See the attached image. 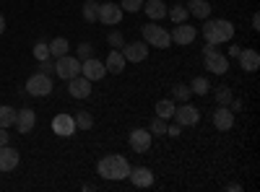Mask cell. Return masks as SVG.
Masks as SVG:
<instances>
[{"instance_id":"6da1fadb","label":"cell","mask_w":260,"mask_h":192,"mask_svg":"<svg viewBox=\"0 0 260 192\" xmlns=\"http://www.w3.org/2000/svg\"><path fill=\"white\" fill-rule=\"evenodd\" d=\"M96 172H99V177L110 179V182H115V179H127V174H130V164H127V159H125V156L110 153V156L99 159Z\"/></svg>"},{"instance_id":"7a4b0ae2","label":"cell","mask_w":260,"mask_h":192,"mask_svg":"<svg viewBox=\"0 0 260 192\" xmlns=\"http://www.w3.org/2000/svg\"><path fill=\"white\" fill-rule=\"evenodd\" d=\"M234 36V26L232 21H224V18H206L203 24V39L208 45H224Z\"/></svg>"},{"instance_id":"3957f363","label":"cell","mask_w":260,"mask_h":192,"mask_svg":"<svg viewBox=\"0 0 260 192\" xmlns=\"http://www.w3.org/2000/svg\"><path fill=\"white\" fill-rule=\"evenodd\" d=\"M143 42L148 47H156V50H167L172 45V36L167 29L156 26V24H146L143 26Z\"/></svg>"},{"instance_id":"277c9868","label":"cell","mask_w":260,"mask_h":192,"mask_svg":"<svg viewBox=\"0 0 260 192\" xmlns=\"http://www.w3.org/2000/svg\"><path fill=\"white\" fill-rule=\"evenodd\" d=\"M55 73H57V78H62V81H71V78L81 75V60L73 57V55L57 57V60H55Z\"/></svg>"},{"instance_id":"5b68a950","label":"cell","mask_w":260,"mask_h":192,"mask_svg":"<svg viewBox=\"0 0 260 192\" xmlns=\"http://www.w3.org/2000/svg\"><path fill=\"white\" fill-rule=\"evenodd\" d=\"M172 117H175V122H177L180 127H192V125H198L201 112H198V106L182 101V106H175V114H172Z\"/></svg>"},{"instance_id":"8992f818","label":"cell","mask_w":260,"mask_h":192,"mask_svg":"<svg viewBox=\"0 0 260 192\" xmlns=\"http://www.w3.org/2000/svg\"><path fill=\"white\" fill-rule=\"evenodd\" d=\"M50 91H52V75L37 73L26 81V94H31V96H47Z\"/></svg>"},{"instance_id":"52a82bcc","label":"cell","mask_w":260,"mask_h":192,"mask_svg":"<svg viewBox=\"0 0 260 192\" xmlns=\"http://www.w3.org/2000/svg\"><path fill=\"white\" fill-rule=\"evenodd\" d=\"M122 16H125V11H122L117 3H102V6H99V18H96V21H102L104 26H117L120 21H122Z\"/></svg>"},{"instance_id":"ba28073f","label":"cell","mask_w":260,"mask_h":192,"mask_svg":"<svg viewBox=\"0 0 260 192\" xmlns=\"http://www.w3.org/2000/svg\"><path fill=\"white\" fill-rule=\"evenodd\" d=\"M151 135L148 130H143V127H136V130H130V138H127V143H130V148H133L136 153H146L148 148H151Z\"/></svg>"},{"instance_id":"9c48e42d","label":"cell","mask_w":260,"mask_h":192,"mask_svg":"<svg viewBox=\"0 0 260 192\" xmlns=\"http://www.w3.org/2000/svg\"><path fill=\"white\" fill-rule=\"evenodd\" d=\"M81 75L83 78H89V81H102L107 75V68H104V62L89 57V60H83L81 62Z\"/></svg>"},{"instance_id":"30bf717a","label":"cell","mask_w":260,"mask_h":192,"mask_svg":"<svg viewBox=\"0 0 260 192\" xmlns=\"http://www.w3.org/2000/svg\"><path fill=\"white\" fill-rule=\"evenodd\" d=\"M122 57L127 62H143L148 57V45L146 42H133V45H122Z\"/></svg>"},{"instance_id":"8fae6325","label":"cell","mask_w":260,"mask_h":192,"mask_svg":"<svg viewBox=\"0 0 260 192\" xmlns=\"http://www.w3.org/2000/svg\"><path fill=\"white\" fill-rule=\"evenodd\" d=\"M177 29H172V42L175 45H192L195 36H198V29H192L190 24H175Z\"/></svg>"},{"instance_id":"7c38bea8","label":"cell","mask_w":260,"mask_h":192,"mask_svg":"<svg viewBox=\"0 0 260 192\" xmlns=\"http://www.w3.org/2000/svg\"><path fill=\"white\" fill-rule=\"evenodd\" d=\"M52 130H55L60 138H71V135L76 133V120H73V114H57V117L52 120Z\"/></svg>"},{"instance_id":"4fadbf2b","label":"cell","mask_w":260,"mask_h":192,"mask_svg":"<svg viewBox=\"0 0 260 192\" xmlns=\"http://www.w3.org/2000/svg\"><path fill=\"white\" fill-rule=\"evenodd\" d=\"M18 161H21V156H18L16 148H11V143L0 145V172H13L18 166Z\"/></svg>"},{"instance_id":"5bb4252c","label":"cell","mask_w":260,"mask_h":192,"mask_svg":"<svg viewBox=\"0 0 260 192\" xmlns=\"http://www.w3.org/2000/svg\"><path fill=\"white\" fill-rule=\"evenodd\" d=\"M68 94H71L73 99H86V96L91 94V81L83 78V75L71 78V81H68Z\"/></svg>"},{"instance_id":"9a60e30c","label":"cell","mask_w":260,"mask_h":192,"mask_svg":"<svg viewBox=\"0 0 260 192\" xmlns=\"http://www.w3.org/2000/svg\"><path fill=\"white\" fill-rule=\"evenodd\" d=\"M206 68H208L211 73H216V75H224V73L229 70V57L213 50L211 55H206Z\"/></svg>"},{"instance_id":"2e32d148","label":"cell","mask_w":260,"mask_h":192,"mask_svg":"<svg viewBox=\"0 0 260 192\" xmlns=\"http://www.w3.org/2000/svg\"><path fill=\"white\" fill-rule=\"evenodd\" d=\"M213 125H216V130H221V133L232 130V127H234V112L229 109V106L219 104V109L213 112Z\"/></svg>"},{"instance_id":"e0dca14e","label":"cell","mask_w":260,"mask_h":192,"mask_svg":"<svg viewBox=\"0 0 260 192\" xmlns=\"http://www.w3.org/2000/svg\"><path fill=\"white\" fill-rule=\"evenodd\" d=\"M127 179L133 182L136 187H151L154 184V172H151L148 166H136V169H130Z\"/></svg>"},{"instance_id":"ac0fdd59","label":"cell","mask_w":260,"mask_h":192,"mask_svg":"<svg viewBox=\"0 0 260 192\" xmlns=\"http://www.w3.org/2000/svg\"><path fill=\"white\" fill-rule=\"evenodd\" d=\"M16 130L18 133H31L34 130V125H37V114H34V109H21V112H16Z\"/></svg>"},{"instance_id":"d6986e66","label":"cell","mask_w":260,"mask_h":192,"mask_svg":"<svg viewBox=\"0 0 260 192\" xmlns=\"http://www.w3.org/2000/svg\"><path fill=\"white\" fill-rule=\"evenodd\" d=\"M237 60H240V68H242L245 73H255V70L260 68V55H257V50H242Z\"/></svg>"},{"instance_id":"ffe728a7","label":"cell","mask_w":260,"mask_h":192,"mask_svg":"<svg viewBox=\"0 0 260 192\" xmlns=\"http://www.w3.org/2000/svg\"><path fill=\"white\" fill-rule=\"evenodd\" d=\"M125 57H122V52L120 50H110V55H107V60H104V68H107V73H115V75H120L122 70H125Z\"/></svg>"},{"instance_id":"44dd1931","label":"cell","mask_w":260,"mask_h":192,"mask_svg":"<svg viewBox=\"0 0 260 192\" xmlns=\"http://www.w3.org/2000/svg\"><path fill=\"white\" fill-rule=\"evenodd\" d=\"M185 8H187V13H190V16L201 18V21H206V18L211 16V3H208V0H190V3H187Z\"/></svg>"},{"instance_id":"7402d4cb","label":"cell","mask_w":260,"mask_h":192,"mask_svg":"<svg viewBox=\"0 0 260 192\" xmlns=\"http://www.w3.org/2000/svg\"><path fill=\"white\" fill-rule=\"evenodd\" d=\"M143 11L151 21H159L167 16V6H164V0H146L143 3Z\"/></svg>"},{"instance_id":"603a6c76","label":"cell","mask_w":260,"mask_h":192,"mask_svg":"<svg viewBox=\"0 0 260 192\" xmlns=\"http://www.w3.org/2000/svg\"><path fill=\"white\" fill-rule=\"evenodd\" d=\"M47 47H50V57H62V55H68V50H71V45H68V39L65 36H57V39H52V42H47Z\"/></svg>"},{"instance_id":"cb8c5ba5","label":"cell","mask_w":260,"mask_h":192,"mask_svg":"<svg viewBox=\"0 0 260 192\" xmlns=\"http://www.w3.org/2000/svg\"><path fill=\"white\" fill-rule=\"evenodd\" d=\"M172 114H175V101H172V99H159L156 101V117L172 120Z\"/></svg>"},{"instance_id":"d4e9b609","label":"cell","mask_w":260,"mask_h":192,"mask_svg":"<svg viewBox=\"0 0 260 192\" xmlns=\"http://www.w3.org/2000/svg\"><path fill=\"white\" fill-rule=\"evenodd\" d=\"M13 122H16V109H13V106L0 104V127H6V130H8Z\"/></svg>"},{"instance_id":"484cf974","label":"cell","mask_w":260,"mask_h":192,"mask_svg":"<svg viewBox=\"0 0 260 192\" xmlns=\"http://www.w3.org/2000/svg\"><path fill=\"white\" fill-rule=\"evenodd\" d=\"M83 18L89 21V24H94V21L99 18V3L96 0H86L83 3Z\"/></svg>"},{"instance_id":"4316f807","label":"cell","mask_w":260,"mask_h":192,"mask_svg":"<svg viewBox=\"0 0 260 192\" xmlns=\"http://www.w3.org/2000/svg\"><path fill=\"white\" fill-rule=\"evenodd\" d=\"M167 16L172 18V21H175V24H185V21H187V8L180 3V6H172V11H167Z\"/></svg>"},{"instance_id":"83f0119b","label":"cell","mask_w":260,"mask_h":192,"mask_svg":"<svg viewBox=\"0 0 260 192\" xmlns=\"http://www.w3.org/2000/svg\"><path fill=\"white\" fill-rule=\"evenodd\" d=\"M73 120H76L78 130H91V127H94V117L89 112H78V114H73Z\"/></svg>"},{"instance_id":"f1b7e54d","label":"cell","mask_w":260,"mask_h":192,"mask_svg":"<svg viewBox=\"0 0 260 192\" xmlns=\"http://www.w3.org/2000/svg\"><path fill=\"white\" fill-rule=\"evenodd\" d=\"M208 89H211V83H208V78H203V75H198V78H192V83H190V91L192 94H208Z\"/></svg>"},{"instance_id":"f546056e","label":"cell","mask_w":260,"mask_h":192,"mask_svg":"<svg viewBox=\"0 0 260 192\" xmlns=\"http://www.w3.org/2000/svg\"><path fill=\"white\" fill-rule=\"evenodd\" d=\"M190 86H185V83H177L175 89H172V101H187L190 99Z\"/></svg>"},{"instance_id":"4dcf8cb0","label":"cell","mask_w":260,"mask_h":192,"mask_svg":"<svg viewBox=\"0 0 260 192\" xmlns=\"http://www.w3.org/2000/svg\"><path fill=\"white\" fill-rule=\"evenodd\" d=\"M167 120H161V117H156L154 122H151V127H148V133L151 135H167Z\"/></svg>"},{"instance_id":"1f68e13d","label":"cell","mask_w":260,"mask_h":192,"mask_svg":"<svg viewBox=\"0 0 260 192\" xmlns=\"http://www.w3.org/2000/svg\"><path fill=\"white\" fill-rule=\"evenodd\" d=\"M34 57L42 62V60H50V47H47V42H37L34 45Z\"/></svg>"},{"instance_id":"d6a6232c","label":"cell","mask_w":260,"mask_h":192,"mask_svg":"<svg viewBox=\"0 0 260 192\" xmlns=\"http://www.w3.org/2000/svg\"><path fill=\"white\" fill-rule=\"evenodd\" d=\"M120 8H122L125 13H138V11L143 8V0H122Z\"/></svg>"},{"instance_id":"836d02e7","label":"cell","mask_w":260,"mask_h":192,"mask_svg":"<svg viewBox=\"0 0 260 192\" xmlns=\"http://www.w3.org/2000/svg\"><path fill=\"white\" fill-rule=\"evenodd\" d=\"M216 101H219L221 106H229V101H232V91H229L226 86H221V89H216Z\"/></svg>"},{"instance_id":"e575fe53","label":"cell","mask_w":260,"mask_h":192,"mask_svg":"<svg viewBox=\"0 0 260 192\" xmlns=\"http://www.w3.org/2000/svg\"><path fill=\"white\" fill-rule=\"evenodd\" d=\"M89 57H91V45H89V42H83V45H78V60L83 62Z\"/></svg>"},{"instance_id":"d590c367","label":"cell","mask_w":260,"mask_h":192,"mask_svg":"<svg viewBox=\"0 0 260 192\" xmlns=\"http://www.w3.org/2000/svg\"><path fill=\"white\" fill-rule=\"evenodd\" d=\"M110 45H112L115 50H117V47H122V45H125V39H122V34L112 31V34H110Z\"/></svg>"},{"instance_id":"8d00e7d4","label":"cell","mask_w":260,"mask_h":192,"mask_svg":"<svg viewBox=\"0 0 260 192\" xmlns=\"http://www.w3.org/2000/svg\"><path fill=\"white\" fill-rule=\"evenodd\" d=\"M42 73H45V75H52V73H55V62H52V57H50V60H42Z\"/></svg>"},{"instance_id":"74e56055","label":"cell","mask_w":260,"mask_h":192,"mask_svg":"<svg viewBox=\"0 0 260 192\" xmlns=\"http://www.w3.org/2000/svg\"><path fill=\"white\" fill-rule=\"evenodd\" d=\"M11 143V133H6V127H0V145H8Z\"/></svg>"},{"instance_id":"f35d334b","label":"cell","mask_w":260,"mask_h":192,"mask_svg":"<svg viewBox=\"0 0 260 192\" xmlns=\"http://www.w3.org/2000/svg\"><path fill=\"white\" fill-rule=\"evenodd\" d=\"M182 133V127L180 125H172V127H167V135H172V138H177Z\"/></svg>"},{"instance_id":"ab89813d","label":"cell","mask_w":260,"mask_h":192,"mask_svg":"<svg viewBox=\"0 0 260 192\" xmlns=\"http://www.w3.org/2000/svg\"><path fill=\"white\" fill-rule=\"evenodd\" d=\"M240 52H242V47H232L229 50V57H240Z\"/></svg>"},{"instance_id":"60d3db41","label":"cell","mask_w":260,"mask_h":192,"mask_svg":"<svg viewBox=\"0 0 260 192\" xmlns=\"http://www.w3.org/2000/svg\"><path fill=\"white\" fill-rule=\"evenodd\" d=\"M252 29H255V31H257V29H260V16H257V13H255V16H252Z\"/></svg>"},{"instance_id":"b9f144b4","label":"cell","mask_w":260,"mask_h":192,"mask_svg":"<svg viewBox=\"0 0 260 192\" xmlns=\"http://www.w3.org/2000/svg\"><path fill=\"white\" fill-rule=\"evenodd\" d=\"M3 31H6V16L0 13V34H3Z\"/></svg>"}]
</instances>
